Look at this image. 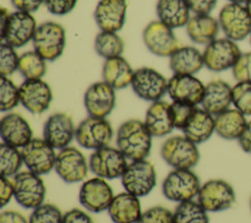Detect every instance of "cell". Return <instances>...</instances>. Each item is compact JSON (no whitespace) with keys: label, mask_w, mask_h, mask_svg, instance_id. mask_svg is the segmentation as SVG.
<instances>
[{"label":"cell","mask_w":251,"mask_h":223,"mask_svg":"<svg viewBox=\"0 0 251 223\" xmlns=\"http://www.w3.org/2000/svg\"><path fill=\"white\" fill-rule=\"evenodd\" d=\"M152 137L144 121L128 119L118 128L117 148L130 161L146 159L152 149Z\"/></svg>","instance_id":"6da1fadb"},{"label":"cell","mask_w":251,"mask_h":223,"mask_svg":"<svg viewBox=\"0 0 251 223\" xmlns=\"http://www.w3.org/2000/svg\"><path fill=\"white\" fill-rule=\"evenodd\" d=\"M201 185L192 169H173L162 183V193L167 200L180 203L197 198Z\"/></svg>","instance_id":"7a4b0ae2"},{"label":"cell","mask_w":251,"mask_h":223,"mask_svg":"<svg viewBox=\"0 0 251 223\" xmlns=\"http://www.w3.org/2000/svg\"><path fill=\"white\" fill-rule=\"evenodd\" d=\"M161 156L174 169H192L200 160L197 145L184 135L168 138L161 147Z\"/></svg>","instance_id":"3957f363"},{"label":"cell","mask_w":251,"mask_h":223,"mask_svg":"<svg viewBox=\"0 0 251 223\" xmlns=\"http://www.w3.org/2000/svg\"><path fill=\"white\" fill-rule=\"evenodd\" d=\"M34 51L48 62L57 60L64 52L66 30L58 22L49 21L39 24L32 39Z\"/></svg>","instance_id":"277c9868"},{"label":"cell","mask_w":251,"mask_h":223,"mask_svg":"<svg viewBox=\"0 0 251 223\" xmlns=\"http://www.w3.org/2000/svg\"><path fill=\"white\" fill-rule=\"evenodd\" d=\"M121 180L126 192L142 198L149 195L155 188L157 174L149 160H133L127 164Z\"/></svg>","instance_id":"5b68a950"},{"label":"cell","mask_w":251,"mask_h":223,"mask_svg":"<svg viewBox=\"0 0 251 223\" xmlns=\"http://www.w3.org/2000/svg\"><path fill=\"white\" fill-rule=\"evenodd\" d=\"M12 180L14 199L22 207L34 209L44 203L46 187L40 175L25 170L16 174Z\"/></svg>","instance_id":"8992f818"},{"label":"cell","mask_w":251,"mask_h":223,"mask_svg":"<svg viewBox=\"0 0 251 223\" xmlns=\"http://www.w3.org/2000/svg\"><path fill=\"white\" fill-rule=\"evenodd\" d=\"M197 201L208 212H220L232 207L236 201L233 187L224 179H211L201 185Z\"/></svg>","instance_id":"52a82bcc"},{"label":"cell","mask_w":251,"mask_h":223,"mask_svg":"<svg viewBox=\"0 0 251 223\" xmlns=\"http://www.w3.org/2000/svg\"><path fill=\"white\" fill-rule=\"evenodd\" d=\"M90 171L99 178L113 180L122 178L127 167V158L118 149L110 146L93 151L88 159Z\"/></svg>","instance_id":"ba28073f"},{"label":"cell","mask_w":251,"mask_h":223,"mask_svg":"<svg viewBox=\"0 0 251 223\" xmlns=\"http://www.w3.org/2000/svg\"><path fill=\"white\" fill-rule=\"evenodd\" d=\"M113 134V127L106 118L88 115L77 125L75 140L80 147L95 151L109 146Z\"/></svg>","instance_id":"9c48e42d"},{"label":"cell","mask_w":251,"mask_h":223,"mask_svg":"<svg viewBox=\"0 0 251 223\" xmlns=\"http://www.w3.org/2000/svg\"><path fill=\"white\" fill-rule=\"evenodd\" d=\"M220 28L226 37L233 41L244 40L251 33V17L242 4L228 3L219 14Z\"/></svg>","instance_id":"30bf717a"},{"label":"cell","mask_w":251,"mask_h":223,"mask_svg":"<svg viewBox=\"0 0 251 223\" xmlns=\"http://www.w3.org/2000/svg\"><path fill=\"white\" fill-rule=\"evenodd\" d=\"M241 54L235 41L226 37L216 38L205 47L204 66L211 71H224L232 68Z\"/></svg>","instance_id":"8fae6325"},{"label":"cell","mask_w":251,"mask_h":223,"mask_svg":"<svg viewBox=\"0 0 251 223\" xmlns=\"http://www.w3.org/2000/svg\"><path fill=\"white\" fill-rule=\"evenodd\" d=\"M54 169L64 182L75 184L86 178L89 164L78 149L69 146L57 153Z\"/></svg>","instance_id":"7c38bea8"},{"label":"cell","mask_w":251,"mask_h":223,"mask_svg":"<svg viewBox=\"0 0 251 223\" xmlns=\"http://www.w3.org/2000/svg\"><path fill=\"white\" fill-rule=\"evenodd\" d=\"M21 151L27 170L42 176L54 169L57 154L44 138H32Z\"/></svg>","instance_id":"4fadbf2b"},{"label":"cell","mask_w":251,"mask_h":223,"mask_svg":"<svg viewBox=\"0 0 251 223\" xmlns=\"http://www.w3.org/2000/svg\"><path fill=\"white\" fill-rule=\"evenodd\" d=\"M36 28V21L30 13L16 11L10 14L6 26L0 31L1 41L21 48L33 39Z\"/></svg>","instance_id":"5bb4252c"},{"label":"cell","mask_w":251,"mask_h":223,"mask_svg":"<svg viewBox=\"0 0 251 223\" xmlns=\"http://www.w3.org/2000/svg\"><path fill=\"white\" fill-rule=\"evenodd\" d=\"M134 94L148 102H156L168 92V80L156 69L148 67L134 70L130 84Z\"/></svg>","instance_id":"9a60e30c"},{"label":"cell","mask_w":251,"mask_h":223,"mask_svg":"<svg viewBox=\"0 0 251 223\" xmlns=\"http://www.w3.org/2000/svg\"><path fill=\"white\" fill-rule=\"evenodd\" d=\"M115 195L107 180L93 177L82 183L78 192L79 203L93 213L108 210Z\"/></svg>","instance_id":"2e32d148"},{"label":"cell","mask_w":251,"mask_h":223,"mask_svg":"<svg viewBox=\"0 0 251 223\" xmlns=\"http://www.w3.org/2000/svg\"><path fill=\"white\" fill-rule=\"evenodd\" d=\"M142 37L147 49L159 57H171L181 46L173 28L159 20L152 21L146 25Z\"/></svg>","instance_id":"e0dca14e"},{"label":"cell","mask_w":251,"mask_h":223,"mask_svg":"<svg viewBox=\"0 0 251 223\" xmlns=\"http://www.w3.org/2000/svg\"><path fill=\"white\" fill-rule=\"evenodd\" d=\"M167 93L173 102L197 107L202 103L205 93V85L194 75L174 74L168 80Z\"/></svg>","instance_id":"ac0fdd59"},{"label":"cell","mask_w":251,"mask_h":223,"mask_svg":"<svg viewBox=\"0 0 251 223\" xmlns=\"http://www.w3.org/2000/svg\"><path fill=\"white\" fill-rule=\"evenodd\" d=\"M20 101L23 107L33 114L46 112L52 102V90L42 79H25L20 86Z\"/></svg>","instance_id":"d6986e66"},{"label":"cell","mask_w":251,"mask_h":223,"mask_svg":"<svg viewBox=\"0 0 251 223\" xmlns=\"http://www.w3.org/2000/svg\"><path fill=\"white\" fill-rule=\"evenodd\" d=\"M116 90L105 81L92 83L83 96L88 115L106 118L116 106Z\"/></svg>","instance_id":"ffe728a7"},{"label":"cell","mask_w":251,"mask_h":223,"mask_svg":"<svg viewBox=\"0 0 251 223\" xmlns=\"http://www.w3.org/2000/svg\"><path fill=\"white\" fill-rule=\"evenodd\" d=\"M75 127L73 118L66 112H55L45 121L43 138L55 149L67 148L75 138Z\"/></svg>","instance_id":"44dd1931"},{"label":"cell","mask_w":251,"mask_h":223,"mask_svg":"<svg viewBox=\"0 0 251 223\" xmlns=\"http://www.w3.org/2000/svg\"><path fill=\"white\" fill-rule=\"evenodd\" d=\"M28 121L20 113L8 112L0 121V136L2 143L22 149L33 138Z\"/></svg>","instance_id":"7402d4cb"},{"label":"cell","mask_w":251,"mask_h":223,"mask_svg":"<svg viewBox=\"0 0 251 223\" xmlns=\"http://www.w3.org/2000/svg\"><path fill=\"white\" fill-rule=\"evenodd\" d=\"M126 0H100L94 11V20L101 31L117 32L126 22Z\"/></svg>","instance_id":"603a6c76"},{"label":"cell","mask_w":251,"mask_h":223,"mask_svg":"<svg viewBox=\"0 0 251 223\" xmlns=\"http://www.w3.org/2000/svg\"><path fill=\"white\" fill-rule=\"evenodd\" d=\"M232 104V87L222 79H215L205 85L201 103L202 109L216 116L229 109Z\"/></svg>","instance_id":"cb8c5ba5"},{"label":"cell","mask_w":251,"mask_h":223,"mask_svg":"<svg viewBox=\"0 0 251 223\" xmlns=\"http://www.w3.org/2000/svg\"><path fill=\"white\" fill-rule=\"evenodd\" d=\"M144 123L153 137L169 135L175 129L171 104L162 100L153 102L146 111Z\"/></svg>","instance_id":"d4e9b609"},{"label":"cell","mask_w":251,"mask_h":223,"mask_svg":"<svg viewBox=\"0 0 251 223\" xmlns=\"http://www.w3.org/2000/svg\"><path fill=\"white\" fill-rule=\"evenodd\" d=\"M107 211L114 223H135L142 213L141 202L138 197L125 191L114 197Z\"/></svg>","instance_id":"484cf974"},{"label":"cell","mask_w":251,"mask_h":223,"mask_svg":"<svg viewBox=\"0 0 251 223\" xmlns=\"http://www.w3.org/2000/svg\"><path fill=\"white\" fill-rule=\"evenodd\" d=\"M183 135L196 145L209 140L215 132V116L202 108H195L181 129Z\"/></svg>","instance_id":"4316f807"},{"label":"cell","mask_w":251,"mask_h":223,"mask_svg":"<svg viewBox=\"0 0 251 223\" xmlns=\"http://www.w3.org/2000/svg\"><path fill=\"white\" fill-rule=\"evenodd\" d=\"M169 65L174 74L194 75L204 67L203 53L193 46H180L171 55Z\"/></svg>","instance_id":"83f0119b"},{"label":"cell","mask_w":251,"mask_h":223,"mask_svg":"<svg viewBox=\"0 0 251 223\" xmlns=\"http://www.w3.org/2000/svg\"><path fill=\"white\" fill-rule=\"evenodd\" d=\"M156 12L158 20L173 29L186 25L190 20L186 0H158Z\"/></svg>","instance_id":"f1b7e54d"},{"label":"cell","mask_w":251,"mask_h":223,"mask_svg":"<svg viewBox=\"0 0 251 223\" xmlns=\"http://www.w3.org/2000/svg\"><path fill=\"white\" fill-rule=\"evenodd\" d=\"M134 70L129 63L121 57L105 60L102 67L103 81L112 86L115 90H120L131 84Z\"/></svg>","instance_id":"f546056e"},{"label":"cell","mask_w":251,"mask_h":223,"mask_svg":"<svg viewBox=\"0 0 251 223\" xmlns=\"http://www.w3.org/2000/svg\"><path fill=\"white\" fill-rule=\"evenodd\" d=\"M219 29V21L210 15H195L186 24V33L190 40L201 45H208L215 40Z\"/></svg>","instance_id":"4dcf8cb0"},{"label":"cell","mask_w":251,"mask_h":223,"mask_svg":"<svg viewBox=\"0 0 251 223\" xmlns=\"http://www.w3.org/2000/svg\"><path fill=\"white\" fill-rule=\"evenodd\" d=\"M246 115L233 109H227L215 116V132L225 140H237L246 124Z\"/></svg>","instance_id":"1f68e13d"},{"label":"cell","mask_w":251,"mask_h":223,"mask_svg":"<svg viewBox=\"0 0 251 223\" xmlns=\"http://www.w3.org/2000/svg\"><path fill=\"white\" fill-rule=\"evenodd\" d=\"M96 53L105 60L121 57L125 50V43L117 32L100 31L94 40Z\"/></svg>","instance_id":"d6a6232c"},{"label":"cell","mask_w":251,"mask_h":223,"mask_svg":"<svg viewBox=\"0 0 251 223\" xmlns=\"http://www.w3.org/2000/svg\"><path fill=\"white\" fill-rule=\"evenodd\" d=\"M174 213V223H210L208 211L197 201L177 203Z\"/></svg>","instance_id":"836d02e7"},{"label":"cell","mask_w":251,"mask_h":223,"mask_svg":"<svg viewBox=\"0 0 251 223\" xmlns=\"http://www.w3.org/2000/svg\"><path fill=\"white\" fill-rule=\"evenodd\" d=\"M25 79H42L47 70L46 60L36 51H28L20 57L19 69Z\"/></svg>","instance_id":"e575fe53"},{"label":"cell","mask_w":251,"mask_h":223,"mask_svg":"<svg viewBox=\"0 0 251 223\" xmlns=\"http://www.w3.org/2000/svg\"><path fill=\"white\" fill-rule=\"evenodd\" d=\"M24 164L21 149L5 143L0 145V173L4 177H14L21 171Z\"/></svg>","instance_id":"d590c367"},{"label":"cell","mask_w":251,"mask_h":223,"mask_svg":"<svg viewBox=\"0 0 251 223\" xmlns=\"http://www.w3.org/2000/svg\"><path fill=\"white\" fill-rule=\"evenodd\" d=\"M20 101V88L9 78L0 76V111L10 112L15 109Z\"/></svg>","instance_id":"8d00e7d4"},{"label":"cell","mask_w":251,"mask_h":223,"mask_svg":"<svg viewBox=\"0 0 251 223\" xmlns=\"http://www.w3.org/2000/svg\"><path fill=\"white\" fill-rule=\"evenodd\" d=\"M232 105L244 115H251V82L238 81L232 86Z\"/></svg>","instance_id":"74e56055"},{"label":"cell","mask_w":251,"mask_h":223,"mask_svg":"<svg viewBox=\"0 0 251 223\" xmlns=\"http://www.w3.org/2000/svg\"><path fill=\"white\" fill-rule=\"evenodd\" d=\"M63 213L53 203H42L32 209L28 218L29 223H63Z\"/></svg>","instance_id":"f35d334b"},{"label":"cell","mask_w":251,"mask_h":223,"mask_svg":"<svg viewBox=\"0 0 251 223\" xmlns=\"http://www.w3.org/2000/svg\"><path fill=\"white\" fill-rule=\"evenodd\" d=\"M20 57L15 48L6 42L0 45V74L9 76L19 69Z\"/></svg>","instance_id":"ab89813d"},{"label":"cell","mask_w":251,"mask_h":223,"mask_svg":"<svg viewBox=\"0 0 251 223\" xmlns=\"http://www.w3.org/2000/svg\"><path fill=\"white\" fill-rule=\"evenodd\" d=\"M135 223H174V213L165 206H152L143 211Z\"/></svg>","instance_id":"60d3db41"},{"label":"cell","mask_w":251,"mask_h":223,"mask_svg":"<svg viewBox=\"0 0 251 223\" xmlns=\"http://www.w3.org/2000/svg\"><path fill=\"white\" fill-rule=\"evenodd\" d=\"M231 70L237 82H251V52L242 53Z\"/></svg>","instance_id":"b9f144b4"},{"label":"cell","mask_w":251,"mask_h":223,"mask_svg":"<svg viewBox=\"0 0 251 223\" xmlns=\"http://www.w3.org/2000/svg\"><path fill=\"white\" fill-rule=\"evenodd\" d=\"M171 106H172L175 128L181 130L186 124V122L188 121L190 115L192 114L196 107L183 104V103H178V102H173Z\"/></svg>","instance_id":"7bdbcfd3"},{"label":"cell","mask_w":251,"mask_h":223,"mask_svg":"<svg viewBox=\"0 0 251 223\" xmlns=\"http://www.w3.org/2000/svg\"><path fill=\"white\" fill-rule=\"evenodd\" d=\"M77 0H45L47 10L55 16H65L72 12Z\"/></svg>","instance_id":"ee69618b"},{"label":"cell","mask_w":251,"mask_h":223,"mask_svg":"<svg viewBox=\"0 0 251 223\" xmlns=\"http://www.w3.org/2000/svg\"><path fill=\"white\" fill-rule=\"evenodd\" d=\"M63 223H94V221L86 211L73 208L64 213Z\"/></svg>","instance_id":"f6af8a7d"},{"label":"cell","mask_w":251,"mask_h":223,"mask_svg":"<svg viewBox=\"0 0 251 223\" xmlns=\"http://www.w3.org/2000/svg\"><path fill=\"white\" fill-rule=\"evenodd\" d=\"M186 2L195 15H209L217 4V0H186Z\"/></svg>","instance_id":"bcb514c9"},{"label":"cell","mask_w":251,"mask_h":223,"mask_svg":"<svg viewBox=\"0 0 251 223\" xmlns=\"http://www.w3.org/2000/svg\"><path fill=\"white\" fill-rule=\"evenodd\" d=\"M12 198H14L13 180L8 177L1 176L0 178V203L1 207L7 205Z\"/></svg>","instance_id":"7dc6e473"},{"label":"cell","mask_w":251,"mask_h":223,"mask_svg":"<svg viewBox=\"0 0 251 223\" xmlns=\"http://www.w3.org/2000/svg\"><path fill=\"white\" fill-rule=\"evenodd\" d=\"M13 6L18 11L32 13L37 11L40 6L45 3V0H11Z\"/></svg>","instance_id":"c3c4849f"},{"label":"cell","mask_w":251,"mask_h":223,"mask_svg":"<svg viewBox=\"0 0 251 223\" xmlns=\"http://www.w3.org/2000/svg\"><path fill=\"white\" fill-rule=\"evenodd\" d=\"M0 223H29L28 220L19 211L5 210L0 214Z\"/></svg>","instance_id":"681fc988"},{"label":"cell","mask_w":251,"mask_h":223,"mask_svg":"<svg viewBox=\"0 0 251 223\" xmlns=\"http://www.w3.org/2000/svg\"><path fill=\"white\" fill-rule=\"evenodd\" d=\"M237 142L243 152L246 154H251V119L247 121V124L242 134L237 139Z\"/></svg>","instance_id":"f907efd6"},{"label":"cell","mask_w":251,"mask_h":223,"mask_svg":"<svg viewBox=\"0 0 251 223\" xmlns=\"http://www.w3.org/2000/svg\"><path fill=\"white\" fill-rule=\"evenodd\" d=\"M245 7H246V9H247V11H248V13H249V15L251 17V0H248L245 3Z\"/></svg>","instance_id":"816d5d0a"},{"label":"cell","mask_w":251,"mask_h":223,"mask_svg":"<svg viewBox=\"0 0 251 223\" xmlns=\"http://www.w3.org/2000/svg\"><path fill=\"white\" fill-rule=\"evenodd\" d=\"M229 3H236V4H245L248 0H227Z\"/></svg>","instance_id":"f5cc1de1"},{"label":"cell","mask_w":251,"mask_h":223,"mask_svg":"<svg viewBox=\"0 0 251 223\" xmlns=\"http://www.w3.org/2000/svg\"><path fill=\"white\" fill-rule=\"evenodd\" d=\"M249 206H250V210H251V198H250V201H249Z\"/></svg>","instance_id":"db71d44e"},{"label":"cell","mask_w":251,"mask_h":223,"mask_svg":"<svg viewBox=\"0 0 251 223\" xmlns=\"http://www.w3.org/2000/svg\"><path fill=\"white\" fill-rule=\"evenodd\" d=\"M250 40H251V33H250Z\"/></svg>","instance_id":"11a10c76"}]
</instances>
